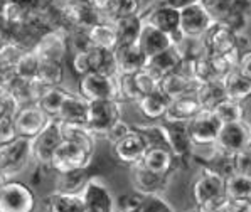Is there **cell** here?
Returning a JSON list of instances; mask_svg holds the SVG:
<instances>
[{
	"instance_id": "6da1fadb",
	"label": "cell",
	"mask_w": 251,
	"mask_h": 212,
	"mask_svg": "<svg viewBox=\"0 0 251 212\" xmlns=\"http://www.w3.org/2000/svg\"><path fill=\"white\" fill-rule=\"evenodd\" d=\"M95 143L96 141H78L63 138L51 157L49 170L56 173L86 170L95 155Z\"/></svg>"
},
{
	"instance_id": "7a4b0ae2",
	"label": "cell",
	"mask_w": 251,
	"mask_h": 212,
	"mask_svg": "<svg viewBox=\"0 0 251 212\" xmlns=\"http://www.w3.org/2000/svg\"><path fill=\"white\" fill-rule=\"evenodd\" d=\"M214 22H221L234 30L250 29L251 0H199Z\"/></svg>"
},
{
	"instance_id": "3957f363",
	"label": "cell",
	"mask_w": 251,
	"mask_h": 212,
	"mask_svg": "<svg viewBox=\"0 0 251 212\" xmlns=\"http://www.w3.org/2000/svg\"><path fill=\"white\" fill-rule=\"evenodd\" d=\"M123 118V103L118 99H100L88 103L86 128L95 138H103L111 125Z\"/></svg>"
},
{
	"instance_id": "277c9868",
	"label": "cell",
	"mask_w": 251,
	"mask_h": 212,
	"mask_svg": "<svg viewBox=\"0 0 251 212\" xmlns=\"http://www.w3.org/2000/svg\"><path fill=\"white\" fill-rule=\"evenodd\" d=\"M37 199L27 184L7 180L0 187V212H34Z\"/></svg>"
},
{
	"instance_id": "5b68a950",
	"label": "cell",
	"mask_w": 251,
	"mask_h": 212,
	"mask_svg": "<svg viewBox=\"0 0 251 212\" xmlns=\"http://www.w3.org/2000/svg\"><path fill=\"white\" fill-rule=\"evenodd\" d=\"M32 160V143L29 138L17 137L10 143L0 145V172L12 179Z\"/></svg>"
},
{
	"instance_id": "8992f818",
	"label": "cell",
	"mask_w": 251,
	"mask_h": 212,
	"mask_svg": "<svg viewBox=\"0 0 251 212\" xmlns=\"http://www.w3.org/2000/svg\"><path fill=\"white\" fill-rule=\"evenodd\" d=\"M214 145L219 152L233 155L239 150L251 146V128L250 121H229L221 123Z\"/></svg>"
},
{
	"instance_id": "52a82bcc",
	"label": "cell",
	"mask_w": 251,
	"mask_h": 212,
	"mask_svg": "<svg viewBox=\"0 0 251 212\" xmlns=\"http://www.w3.org/2000/svg\"><path fill=\"white\" fill-rule=\"evenodd\" d=\"M61 140H63V135H61L59 119L51 118L48 126L37 137L30 140V143H32V162H36L37 167L49 168L51 157L54 150L57 148V145L61 143Z\"/></svg>"
},
{
	"instance_id": "ba28073f",
	"label": "cell",
	"mask_w": 251,
	"mask_h": 212,
	"mask_svg": "<svg viewBox=\"0 0 251 212\" xmlns=\"http://www.w3.org/2000/svg\"><path fill=\"white\" fill-rule=\"evenodd\" d=\"M86 212H115V199L100 177H88L79 190Z\"/></svg>"
},
{
	"instance_id": "9c48e42d",
	"label": "cell",
	"mask_w": 251,
	"mask_h": 212,
	"mask_svg": "<svg viewBox=\"0 0 251 212\" xmlns=\"http://www.w3.org/2000/svg\"><path fill=\"white\" fill-rule=\"evenodd\" d=\"M86 101L100 99H118L115 76H106L101 72H88L78 81V91Z\"/></svg>"
},
{
	"instance_id": "30bf717a",
	"label": "cell",
	"mask_w": 251,
	"mask_h": 212,
	"mask_svg": "<svg viewBox=\"0 0 251 212\" xmlns=\"http://www.w3.org/2000/svg\"><path fill=\"white\" fill-rule=\"evenodd\" d=\"M34 51L37 52L41 61H56V63H64L69 51L68 46V32L63 27H56L48 32H44L37 39Z\"/></svg>"
},
{
	"instance_id": "8fae6325",
	"label": "cell",
	"mask_w": 251,
	"mask_h": 212,
	"mask_svg": "<svg viewBox=\"0 0 251 212\" xmlns=\"http://www.w3.org/2000/svg\"><path fill=\"white\" fill-rule=\"evenodd\" d=\"M192 199L196 202V207L212 200L225 199V177H221L212 168L202 167L192 186Z\"/></svg>"
},
{
	"instance_id": "7c38bea8",
	"label": "cell",
	"mask_w": 251,
	"mask_h": 212,
	"mask_svg": "<svg viewBox=\"0 0 251 212\" xmlns=\"http://www.w3.org/2000/svg\"><path fill=\"white\" fill-rule=\"evenodd\" d=\"M140 15L145 24H150L162 32L169 34L174 39V44L182 37L179 32V10L152 2Z\"/></svg>"
},
{
	"instance_id": "4fadbf2b",
	"label": "cell",
	"mask_w": 251,
	"mask_h": 212,
	"mask_svg": "<svg viewBox=\"0 0 251 212\" xmlns=\"http://www.w3.org/2000/svg\"><path fill=\"white\" fill-rule=\"evenodd\" d=\"M49 121H51V118L37 105H24L19 108L14 115V125L17 137L29 138V140L37 137L48 126Z\"/></svg>"
},
{
	"instance_id": "5bb4252c",
	"label": "cell",
	"mask_w": 251,
	"mask_h": 212,
	"mask_svg": "<svg viewBox=\"0 0 251 212\" xmlns=\"http://www.w3.org/2000/svg\"><path fill=\"white\" fill-rule=\"evenodd\" d=\"M212 22L211 15L199 2L179 10V32L182 37H202Z\"/></svg>"
},
{
	"instance_id": "9a60e30c",
	"label": "cell",
	"mask_w": 251,
	"mask_h": 212,
	"mask_svg": "<svg viewBox=\"0 0 251 212\" xmlns=\"http://www.w3.org/2000/svg\"><path fill=\"white\" fill-rule=\"evenodd\" d=\"M221 121L211 110H201L187 123V132L192 145H211L216 141Z\"/></svg>"
},
{
	"instance_id": "2e32d148",
	"label": "cell",
	"mask_w": 251,
	"mask_h": 212,
	"mask_svg": "<svg viewBox=\"0 0 251 212\" xmlns=\"http://www.w3.org/2000/svg\"><path fill=\"white\" fill-rule=\"evenodd\" d=\"M113 146V157L117 162L123 165L132 167L135 164H140L147 152V141L144 135L138 132L137 128H132L120 141H117Z\"/></svg>"
},
{
	"instance_id": "e0dca14e",
	"label": "cell",
	"mask_w": 251,
	"mask_h": 212,
	"mask_svg": "<svg viewBox=\"0 0 251 212\" xmlns=\"http://www.w3.org/2000/svg\"><path fill=\"white\" fill-rule=\"evenodd\" d=\"M117 68V74H135L145 68L147 56L137 42H122L111 51Z\"/></svg>"
},
{
	"instance_id": "ac0fdd59",
	"label": "cell",
	"mask_w": 251,
	"mask_h": 212,
	"mask_svg": "<svg viewBox=\"0 0 251 212\" xmlns=\"http://www.w3.org/2000/svg\"><path fill=\"white\" fill-rule=\"evenodd\" d=\"M204 47L207 56L226 54L236 47V32L221 22H212V25L202 36Z\"/></svg>"
},
{
	"instance_id": "d6986e66",
	"label": "cell",
	"mask_w": 251,
	"mask_h": 212,
	"mask_svg": "<svg viewBox=\"0 0 251 212\" xmlns=\"http://www.w3.org/2000/svg\"><path fill=\"white\" fill-rule=\"evenodd\" d=\"M162 126H164L165 137H167V145L172 150V153L176 155V159L179 162L191 160V150H192V141L189 138L187 132V123H179V121H164L162 119Z\"/></svg>"
},
{
	"instance_id": "ffe728a7",
	"label": "cell",
	"mask_w": 251,
	"mask_h": 212,
	"mask_svg": "<svg viewBox=\"0 0 251 212\" xmlns=\"http://www.w3.org/2000/svg\"><path fill=\"white\" fill-rule=\"evenodd\" d=\"M140 164L157 175L171 177L179 160L176 159V155L169 146H149Z\"/></svg>"
},
{
	"instance_id": "44dd1931",
	"label": "cell",
	"mask_w": 251,
	"mask_h": 212,
	"mask_svg": "<svg viewBox=\"0 0 251 212\" xmlns=\"http://www.w3.org/2000/svg\"><path fill=\"white\" fill-rule=\"evenodd\" d=\"M130 179H132V186L135 192H140L144 195L150 194H160L164 187L167 186L169 177H162L157 173L150 172L142 164H135L130 167Z\"/></svg>"
},
{
	"instance_id": "7402d4cb",
	"label": "cell",
	"mask_w": 251,
	"mask_h": 212,
	"mask_svg": "<svg viewBox=\"0 0 251 212\" xmlns=\"http://www.w3.org/2000/svg\"><path fill=\"white\" fill-rule=\"evenodd\" d=\"M137 44L147 57H152V56H155V54L165 51V49L172 47L174 39L169 34L159 30L157 27L144 22L140 29V34H138Z\"/></svg>"
},
{
	"instance_id": "603a6c76",
	"label": "cell",
	"mask_w": 251,
	"mask_h": 212,
	"mask_svg": "<svg viewBox=\"0 0 251 212\" xmlns=\"http://www.w3.org/2000/svg\"><path fill=\"white\" fill-rule=\"evenodd\" d=\"M202 110L196 98L194 93H189L179 98H174L169 101L167 111H165L164 121H179V123H189L199 111Z\"/></svg>"
},
{
	"instance_id": "cb8c5ba5",
	"label": "cell",
	"mask_w": 251,
	"mask_h": 212,
	"mask_svg": "<svg viewBox=\"0 0 251 212\" xmlns=\"http://www.w3.org/2000/svg\"><path fill=\"white\" fill-rule=\"evenodd\" d=\"M169 101H171V99L162 93V91L157 90V91H153V93L140 96L135 105H137V110L142 118L150 123H159L165 117Z\"/></svg>"
},
{
	"instance_id": "d4e9b609",
	"label": "cell",
	"mask_w": 251,
	"mask_h": 212,
	"mask_svg": "<svg viewBox=\"0 0 251 212\" xmlns=\"http://www.w3.org/2000/svg\"><path fill=\"white\" fill-rule=\"evenodd\" d=\"M88 103L79 93H71L64 98L63 105L59 108L56 119L63 123H75V125H84L86 126V117H88Z\"/></svg>"
},
{
	"instance_id": "484cf974",
	"label": "cell",
	"mask_w": 251,
	"mask_h": 212,
	"mask_svg": "<svg viewBox=\"0 0 251 212\" xmlns=\"http://www.w3.org/2000/svg\"><path fill=\"white\" fill-rule=\"evenodd\" d=\"M180 64H182V57L177 52L176 46H172V47L165 49V51L155 54V56L147 57L145 69L149 72H152L157 79H160L165 74H171V72L177 71L180 68Z\"/></svg>"
},
{
	"instance_id": "4316f807",
	"label": "cell",
	"mask_w": 251,
	"mask_h": 212,
	"mask_svg": "<svg viewBox=\"0 0 251 212\" xmlns=\"http://www.w3.org/2000/svg\"><path fill=\"white\" fill-rule=\"evenodd\" d=\"M196 86H198V84L189 78L187 74H184L180 69L171 72V74H165L164 78L159 79V91H162L169 99L194 93Z\"/></svg>"
},
{
	"instance_id": "83f0119b",
	"label": "cell",
	"mask_w": 251,
	"mask_h": 212,
	"mask_svg": "<svg viewBox=\"0 0 251 212\" xmlns=\"http://www.w3.org/2000/svg\"><path fill=\"white\" fill-rule=\"evenodd\" d=\"M221 83L225 86L226 98H231L234 101H241V103L250 101L251 78H248V76H243L241 72L233 69V71L227 72L225 78L221 79Z\"/></svg>"
},
{
	"instance_id": "f1b7e54d",
	"label": "cell",
	"mask_w": 251,
	"mask_h": 212,
	"mask_svg": "<svg viewBox=\"0 0 251 212\" xmlns=\"http://www.w3.org/2000/svg\"><path fill=\"white\" fill-rule=\"evenodd\" d=\"M88 39H90L93 47L108 52H111L118 46V37L111 22H95L88 29Z\"/></svg>"
},
{
	"instance_id": "f546056e",
	"label": "cell",
	"mask_w": 251,
	"mask_h": 212,
	"mask_svg": "<svg viewBox=\"0 0 251 212\" xmlns=\"http://www.w3.org/2000/svg\"><path fill=\"white\" fill-rule=\"evenodd\" d=\"M46 207L48 212H86L79 192L56 190L48 197Z\"/></svg>"
},
{
	"instance_id": "4dcf8cb0",
	"label": "cell",
	"mask_w": 251,
	"mask_h": 212,
	"mask_svg": "<svg viewBox=\"0 0 251 212\" xmlns=\"http://www.w3.org/2000/svg\"><path fill=\"white\" fill-rule=\"evenodd\" d=\"M194 94L202 110H212L218 103H221L226 98L225 86H223L221 79L206 81V83L198 84L194 90Z\"/></svg>"
},
{
	"instance_id": "1f68e13d",
	"label": "cell",
	"mask_w": 251,
	"mask_h": 212,
	"mask_svg": "<svg viewBox=\"0 0 251 212\" xmlns=\"http://www.w3.org/2000/svg\"><path fill=\"white\" fill-rule=\"evenodd\" d=\"M248 101L241 103V101H234L231 98H225L221 103H218L212 108V113L216 115V118L221 123H229V121H248Z\"/></svg>"
},
{
	"instance_id": "d6a6232c",
	"label": "cell",
	"mask_w": 251,
	"mask_h": 212,
	"mask_svg": "<svg viewBox=\"0 0 251 212\" xmlns=\"http://www.w3.org/2000/svg\"><path fill=\"white\" fill-rule=\"evenodd\" d=\"M111 24H113V29L117 32L118 44H122V42H137L144 21H142V15L137 14L126 15V17H117L111 21Z\"/></svg>"
},
{
	"instance_id": "836d02e7",
	"label": "cell",
	"mask_w": 251,
	"mask_h": 212,
	"mask_svg": "<svg viewBox=\"0 0 251 212\" xmlns=\"http://www.w3.org/2000/svg\"><path fill=\"white\" fill-rule=\"evenodd\" d=\"M29 7H25L19 0H0V24L3 25V29L12 30L14 27L22 24L25 19V12Z\"/></svg>"
},
{
	"instance_id": "e575fe53",
	"label": "cell",
	"mask_w": 251,
	"mask_h": 212,
	"mask_svg": "<svg viewBox=\"0 0 251 212\" xmlns=\"http://www.w3.org/2000/svg\"><path fill=\"white\" fill-rule=\"evenodd\" d=\"M225 197L227 200L251 199V175L233 172L225 179Z\"/></svg>"
},
{
	"instance_id": "d590c367",
	"label": "cell",
	"mask_w": 251,
	"mask_h": 212,
	"mask_svg": "<svg viewBox=\"0 0 251 212\" xmlns=\"http://www.w3.org/2000/svg\"><path fill=\"white\" fill-rule=\"evenodd\" d=\"M68 93L69 91L64 90L63 86L48 88V91L41 96V99L36 103V105L39 106L49 118H56L57 113H59V108H61V105H63V101L68 96Z\"/></svg>"
},
{
	"instance_id": "8d00e7d4",
	"label": "cell",
	"mask_w": 251,
	"mask_h": 212,
	"mask_svg": "<svg viewBox=\"0 0 251 212\" xmlns=\"http://www.w3.org/2000/svg\"><path fill=\"white\" fill-rule=\"evenodd\" d=\"M36 78L49 88L63 86L64 63H56V61H41Z\"/></svg>"
},
{
	"instance_id": "74e56055",
	"label": "cell",
	"mask_w": 251,
	"mask_h": 212,
	"mask_svg": "<svg viewBox=\"0 0 251 212\" xmlns=\"http://www.w3.org/2000/svg\"><path fill=\"white\" fill-rule=\"evenodd\" d=\"M39 64H41V59H39V56H37V52L34 51V47L25 49V52L19 57V61L12 68V72L19 79H25V81L32 79V78H36Z\"/></svg>"
},
{
	"instance_id": "f35d334b",
	"label": "cell",
	"mask_w": 251,
	"mask_h": 212,
	"mask_svg": "<svg viewBox=\"0 0 251 212\" xmlns=\"http://www.w3.org/2000/svg\"><path fill=\"white\" fill-rule=\"evenodd\" d=\"M25 49L27 47L7 36V39L0 44V66H2L3 71H12L15 63L25 52Z\"/></svg>"
},
{
	"instance_id": "ab89813d",
	"label": "cell",
	"mask_w": 251,
	"mask_h": 212,
	"mask_svg": "<svg viewBox=\"0 0 251 212\" xmlns=\"http://www.w3.org/2000/svg\"><path fill=\"white\" fill-rule=\"evenodd\" d=\"M174 46H176L177 52L180 54L182 61H191L201 56H207L202 37H180Z\"/></svg>"
},
{
	"instance_id": "60d3db41",
	"label": "cell",
	"mask_w": 251,
	"mask_h": 212,
	"mask_svg": "<svg viewBox=\"0 0 251 212\" xmlns=\"http://www.w3.org/2000/svg\"><path fill=\"white\" fill-rule=\"evenodd\" d=\"M117 83V94L120 103H137L140 98V93L135 86L133 74H117L115 76Z\"/></svg>"
},
{
	"instance_id": "b9f144b4",
	"label": "cell",
	"mask_w": 251,
	"mask_h": 212,
	"mask_svg": "<svg viewBox=\"0 0 251 212\" xmlns=\"http://www.w3.org/2000/svg\"><path fill=\"white\" fill-rule=\"evenodd\" d=\"M86 170H75L66 173H57L59 175V187L57 190L63 192H79L83 184L86 182L88 177H84Z\"/></svg>"
},
{
	"instance_id": "7bdbcfd3",
	"label": "cell",
	"mask_w": 251,
	"mask_h": 212,
	"mask_svg": "<svg viewBox=\"0 0 251 212\" xmlns=\"http://www.w3.org/2000/svg\"><path fill=\"white\" fill-rule=\"evenodd\" d=\"M133 81H135V86H137V91L140 93V96L153 93V91L159 90V79L149 72L147 69H140L133 74Z\"/></svg>"
},
{
	"instance_id": "ee69618b",
	"label": "cell",
	"mask_w": 251,
	"mask_h": 212,
	"mask_svg": "<svg viewBox=\"0 0 251 212\" xmlns=\"http://www.w3.org/2000/svg\"><path fill=\"white\" fill-rule=\"evenodd\" d=\"M137 211L138 212H176L167 200L160 197V194L144 195V200H142L140 207Z\"/></svg>"
},
{
	"instance_id": "f6af8a7d",
	"label": "cell",
	"mask_w": 251,
	"mask_h": 212,
	"mask_svg": "<svg viewBox=\"0 0 251 212\" xmlns=\"http://www.w3.org/2000/svg\"><path fill=\"white\" fill-rule=\"evenodd\" d=\"M251 146L239 150V152L231 155L233 160V168L236 173H243V175H251Z\"/></svg>"
},
{
	"instance_id": "bcb514c9",
	"label": "cell",
	"mask_w": 251,
	"mask_h": 212,
	"mask_svg": "<svg viewBox=\"0 0 251 212\" xmlns=\"http://www.w3.org/2000/svg\"><path fill=\"white\" fill-rule=\"evenodd\" d=\"M130 130H132V126H130L123 118H120L118 121H115L113 125L108 128V132L105 133V137H103V138H105L110 145H115L117 141L122 140V138L125 137Z\"/></svg>"
},
{
	"instance_id": "7dc6e473",
	"label": "cell",
	"mask_w": 251,
	"mask_h": 212,
	"mask_svg": "<svg viewBox=\"0 0 251 212\" xmlns=\"http://www.w3.org/2000/svg\"><path fill=\"white\" fill-rule=\"evenodd\" d=\"M71 69L78 78L81 76L91 72L90 69V59H88V51H81V52H73L71 57Z\"/></svg>"
},
{
	"instance_id": "c3c4849f",
	"label": "cell",
	"mask_w": 251,
	"mask_h": 212,
	"mask_svg": "<svg viewBox=\"0 0 251 212\" xmlns=\"http://www.w3.org/2000/svg\"><path fill=\"white\" fill-rule=\"evenodd\" d=\"M15 138H17V132H15L14 117L2 118L0 119V145L10 143Z\"/></svg>"
},
{
	"instance_id": "681fc988",
	"label": "cell",
	"mask_w": 251,
	"mask_h": 212,
	"mask_svg": "<svg viewBox=\"0 0 251 212\" xmlns=\"http://www.w3.org/2000/svg\"><path fill=\"white\" fill-rule=\"evenodd\" d=\"M142 14V5L138 0H117V17H126V15H137Z\"/></svg>"
},
{
	"instance_id": "f907efd6",
	"label": "cell",
	"mask_w": 251,
	"mask_h": 212,
	"mask_svg": "<svg viewBox=\"0 0 251 212\" xmlns=\"http://www.w3.org/2000/svg\"><path fill=\"white\" fill-rule=\"evenodd\" d=\"M17 110L19 105L12 96H0V119L5 117H14Z\"/></svg>"
},
{
	"instance_id": "816d5d0a",
	"label": "cell",
	"mask_w": 251,
	"mask_h": 212,
	"mask_svg": "<svg viewBox=\"0 0 251 212\" xmlns=\"http://www.w3.org/2000/svg\"><path fill=\"white\" fill-rule=\"evenodd\" d=\"M198 212H227V199H218L196 207Z\"/></svg>"
},
{
	"instance_id": "f5cc1de1",
	"label": "cell",
	"mask_w": 251,
	"mask_h": 212,
	"mask_svg": "<svg viewBox=\"0 0 251 212\" xmlns=\"http://www.w3.org/2000/svg\"><path fill=\"white\" fill-rule=\"evenodd\" d=\"M227 212H251V199L227 200Z\"/></svg>"
},
{
	"instance_id": "db71d44e",
	"label": "cell",
	"mask_w": 251,
	"mask_h": 212,
	"mask_svg": "<svg viewBox=\"0 0 251 212\" xmlns=\"http://www.w3.org/2000/svg\"><path fill=\"white\" fill-rule=\"evenodd\" d=\"M251 52H245L241 54V57H239L238 64H236V71L241 72L243 76H248V78H251Z\"/></svg>"
},
{
	"instance_id": "11a10c76",
	"label": "cell",
	"mask_w": 251,
	"mask_h": 212,
	"mask_svg": "<svg viewBox=\"0 0 251 212\" xmlns=\"http://www.w3.org/2000/svg\"><path fill=\"white\" fill-rule=\"evenodd\" d=\"M153 2L160 3V5H167L176 10H182L184 7H189V5H192V3H198L199 0H153Z\"/></svg>"
},
{
	"instance_id": "9f6ffc18",
	"label": "cell",
	"mask_w": 251,
	"mask_h": 212,
	"mask_svg": "<svg viewBox=\"0 0 251 212\" xmlns=\"http://www.w3.org/2000/svg\"><path fill=\"white\" fill-rule=\"evenodd\" d=\"M5 39H7V30L3 29L2 24H0V44H2V42L5 41Z\"/></svg>"
},
{
	"instance_id": "6f0895ef",
	"label": "cell",
	"mask_w": 251,
	"mask_h": 212,
	"mask_svg": "<svg viewBox=\"0 0 251 212\" xmlns=\"http://www.w3.org/2000/svg\"><path fill=\"white\" fill-rule=\"evenodd\" d=\"M138 2H140V5H142V12H144V10L147 9V7L150 5V3L153 2V0H138Z\"/></svg>"
},
{
	"instance_id": "680465c9",
	"label": "cell",
	"mask_w": 251,
	"mask_h": 212,
	"mask_svg": "<svg viewBox=\"0 0 251 212\" xmlns=\"http://www.w3.org/2000/svg\"><path fill=\"white\" fill-rule=\"evenodd\" d=\"M122 212H138L137 209H125V211H122Z\"/></svg>"
},
{
	"instance_id": "91938a15",
	"label": "cell",
	"mask_w": 251,
	"mask_h": 212,
	"mask_svg": "<svg viewBox=\"0 0 251 212\" xmlns=\"http://www.w3.org/2000/svg\"><path fill=\"white\" fill-rule=\"evenodd\" d=\"M191 212H198V209H194V211H191Z\"/></svg>"
}]
</instances>
